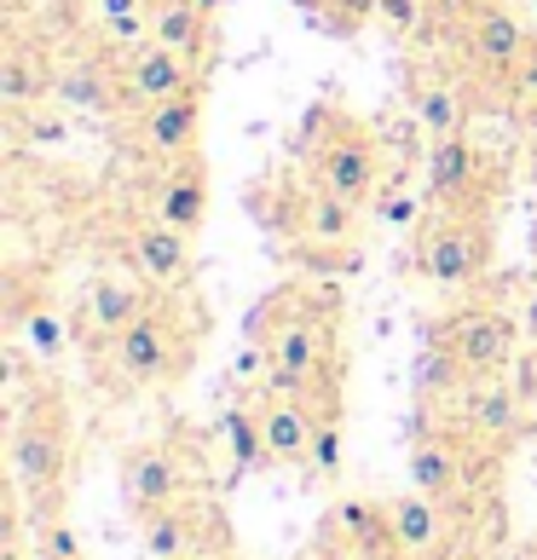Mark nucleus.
<instances>
[{"mask_svg":"<svg viewBox=\"0 0 537 560\" xmlns=\"http://www.w3.org/2000/svg\"><path fill=\"white\" fill-rule=\"evenodd\" d=\"M422 272L433 289H468L491 272V225L480 214H445L428 225Z\"/></svg>","mask_w":537,"mask_h":560,"instance_id":"1","label":"nucleus"},{"mask_svg":"<svg viewBox=\"0 0 537 560\" xmlns=\"http://www.w3.org/2000/svg\"><path fill=\"white\" fill-rule=\"evenodd\" d=\"M313 185H324V191H336V197L364 209V202L382 191V144H376V133H364L359 121H341V128L313 151Z\"/></svg>","mask_w":537,"mask_h":560,"instance_id":"2","label":"nucleus"},{"mask_svg":"<svg viewBox=\"0 0 537 560\" xmlns=\"http://www.w3.org/2000/svg\"><path fill=\"white\" fill-rule=\"evenodd\" d=\"M521 318L514 313H498V306H468V313L445 318L440 329V347L457 359L468 376H486V370H503L514 352H521Z\"/></svg>","mask_w":537,"mask_h":560,"instance_id":"3","label":"nucleus"},{"mask_svg":"<svg viewBox=\"0 0 537 560\" xmlns=\"http://www.w3.org/2000/svg\"><path fill=\"white\" fill-rule=\"evenodd\" d=\"M329 359V329L318 318H283L278 336L266 341V387L283 393V399H306V387L318 382V370Z\"/></svg>","mask_w":537,"mask_h":560,"instance_id":"4","label":"nucleus"},{"mask_svg":"<svg viewBox=\"0 0 537 560\" xmlns=\"http://www.w3.org/2000/svg\"><path fill=\"white\" fill-rule=\"evenodd\" d=\"M65 468H70V440H65L58 410H35V417L17 422V433H12V480L17 486L35 497H52Z\"/></svg>","mask_w":537,"mask_h":560,"instance_id":"5","label":"nucleus"},{"mask_svg":"<svg viewBox=\"0 0 537 560\" xmlns=\"http://www.w3.org/2000/svg\"><path fill=\"white\" fill-rule=\"evenodd\" d=\"M121 81H128V105H162V98H179V93H197V65L162 40H139L121 58Z\"/></svg>","mask_w":537,"mask_h":560,"instance_id":"6","label":"nucleus"},{"mask_svg":"<svg viewBox=\"0 0 537 560\" xmlns=\"http://www.w3.org/2000/svg\"><path fill=\"white\" fill-rule=\"evenodd\" d=\"M179 491H185V463L168 445H128L121 451V503L133 509V521L151 509L179 503Z\"/></svg>","mask_w":537,"mask_h":560,"instance_id":"7","label":"nucleus"},{"mask_svg":"<svg viewBox=\"0 0 537 560\" xmlns=\"http://www.w3.org/2000/svg\"><path fill=\"white\" fill-rule=\"evenodd\" d=\"M110 359H116V370L128 382H139V387H151V382H162L174 370V318L168 313H144V318H133L121 336L110 341Z\"/></svg>","mask_w":537,"mask_h":560,"instance_id":"8","label":"nucleus"},{"mask_svg":"<svg viewBox=\"0 0 537 560\" xmlns=\"http://www.w3.org/2000/svg\"><path fill=\"white\" fill-rule=\"evenodd\" d=\"M209 197H214V185H209V168H202V156H179V162H168V168H162V179H156L151 214L197 237V232H202V220H209Z\"/></svg>","mask_w":537,"mask_h":560,"instance_id":"9","label":"nucleus"},{"mask_svg":"<svg viewBox=\"0 0 537 560\" xmlns=\"http://www.w3.org/2000/svg\"><path fill=\"white\" fill-rule=\"evenodd\" d=\"M139 139H144V151L162 156V162L197 156V144H202V93H179V98H162V105H144Z\"/></svg>","mask_w":537,"mask_h":560,"instance_id":"10","label":"nucleus"},{"mask_svg":"<svg viewBox=\"0 0 537 560\" xmlns=\"http://www.w3.org/2000/svg\"><path fill=\"white\" fill-rule=\"evenodd\" d=\"M121 255H128V266L139 278H151V283H174L191 272V232H179V225L168 220H144L133 225L128 237H121Z\"/></svg>","mask_w":537,"mask_h":560,"instance_id":"11","label":"nucleus"},{"mask_svg":"<svg viewBox=\"0 0 537 560\" xmlns=\"http://www.w3.org/2000/svg\"><path fill=\"white\" fill-rule=\"evenodd\" d=\"M480 179H486V151L468 133L433 139V151H428V202L457 209L468 191H480Z\"/></svg>","mask_w":537,"mask_h":560,"instance_id":"12","label":"nucleus"},{"mask_svg":"<svg viewBox=\"0 0 537 560\" xmlns=\"http://www.w3.org/2000/svg\"><path fill=\"white\" fill-rule=\"evenodd\" d=\"M526 47H532V35H526V24H521V18H514L509 7H480V12H474L468 58H474V65H480L486 75H509V81H514Z\"/></svg>","mask_w":537,"mask_h":560,"instance_id":"13","label":"nucleus"},{"mask_svg":"<svg viewBox=\"0 0 537 560\" xmlns=\"http://www.w3.org/2000/svg\"><path fill=\"white\" fill-rule=\"evenodd\" d=\"M81 313H87L93 336L116 341L133 318L151 313V295H144V283L128 278V272H98V278L87 283V295H81Z\"/></svg>","mask_w":537,"mask_h":560,"instance_id":"14","label":"nucleus"},{"mask_svg":"<svg viewBox=\"0 0 537 560\" xmlns=\"http://www.w3.org/2000/svg\"><path fill=\"white\" fill-rule=\"evenodd\" d=\"M52 98H65V105H75V110L110 116V110L128 105V81H121L105 58H70V65L52 75Z\"/></svg>","mask_w":537,"mask_h":560,"instance_id":"15","label":"nucleus"},{"mask_svg":"<svg viewBox=\"0 0 537 560\" xmlns=\"http://www.w3.org/2000/svg\"><path fill=\"white\" fill-rule=\"evenodd\" d=\"M260 433H266V456H272V463H306L318 417L306 410V399H283V393H272V399L260 405Z\"/></svg>","mask_w":537,"mask_h":560,"instance_id":"16","label":"nucleus"},{"mask_svg":"<svg viewBox=\"0 0 537 560\" xmlns=\"http://www.w3.org/2000/svg\"><path fill=\"white\" fill-rule=\"evenodd\" d=\"M359 220H364L359 202L324 191V185H313V191L301 197V237L313 248H347L359 237Z\"/></svg>","mask_w":537,"mask_h":560,"instance_id":"17","label":"nucleus"},{"mask_svg":"<svg viewBox=\"0 0 537 560\" xmlns=\"http://www.w3.org/2000/svg\"><path fill=\"white\" fill-rule=\"evenodd\" d=\"M197 544H202V532H197V514L185 509V503L139 514V549L151 555V560H191Z\"/></svg>","mask_w":537,"mask_h":560,"instance_id":"18","label":"nucleus"},{"mask_svg":"<svg viewBox=\"0 0 537 560\" xmlns=\"http://www.w3.org/2000/svg\"><path fill=\"white\" fill-rule=\"evenodd\" d=\"M151 40L202 65V52H209V12L197 0H151Z\"/></svg>","mask_w":537,"mask_h":560,"instance_id":"19","label":"nucleus"},{"mask_svg":"<svg viewBox=\"0 0 537 560\" xmlns=\"http://www.w3.org/2000/svg\"><path fill=\"white\" fill-rule=\"evenodd\" d=\"M521 422H526V405H521V393H514L509 382L468 387V428L480 433V440H514Z\"/></svg>","mask_w":537,"mask_h":560,"instance_id":"20","label":"nucleus"},{"mask_svg":"<svg viewBox=\"0 0 537 560\" xmlns=\"http://www.w3.org/2000/svg\"><path fill=\"white\" fill-rule=\"evenodd\" d=\"M387 532H394V549L405 555H428L440 544V509H433V497L422 491H405V497H387Z\"/></svg>","mask_w":537,"mask_h":560,"instance_id":"21","label":"nucleus"},{"mask_svg":"<svg viewBox=\"0 0 537 560\" xmlns=\"http://www.w3.org/2000/svg\"><path fill=\"white\" fill-rule=\"evenodd\" d=\"M410 491H422V497H451L457 491V480H463V456H457V445L451 440H417L410 445Z\"/></svg>","mask_w":537,"mask_h":560,"instance_id":"22","label":"nucleus"},{"mask_svg":"<svg viewBox=\"0 0 537 560\" xmlns=\"http://www.w3.org/2000/svg\"><path fill=\"white\" fill-rule=\"evenodd\" d=\"M40 98H47V70L35 65V52L24 47H7L0 52V105H7L12 116L35 110Z\"/></svg>","mask_w":537,"mask_h":560,"instance_id":"23","label":"nucleus"},{"mask_svg":"<svg viewBox=\"0 0 537 560\" xmlns=\"http://www.w3.org/2000/svg\"><path fill=\"white\" fill-rule=\"evenodd\" d=\"M220 440H225V451H232V474H255L260 463H272V456H266V433H260V410H249V405L225 410Z\"/></svg>","mask_w":537,"mask_h":560,"instance_id":"24","label":"nucleus"},{"mask_svg":"<svg viewBox=\"0 0 537 560\" xmlns=\"http://www.w3.org/2000/svg\"><path fill=\"white\" fill-rule=\"evenodd\" d=\"M336 526L353 537L359 555H376V549H394V532H387V509H370L364 497H347L336 509Z\"/></svg>","mask_w":537,"mask_h":560,"instance_id":"25","label":"nucleus"},{"mask_svg":"<svg viewBox=\"0 0 537 560\" xmlns=\"http://www.w3.org/2000/svg\"><path fill=\"white\" fill-rule=\"evenodd\" d=\"M417 121L433 133V139H445V133H463V98L451 93V88H417Z\"/></svg>","mask_w":537,"mask_h":560,"instance_id":"26","label":"nucleus"},{"mask_svg":"<svg viewBox=\"0 0 537 560\" xmlns=\"http://www.w3.org/2000/svg\"><path fill=\"white\" fill-rule=\"evenodd\" d=\"M17 329H24V341L35 347V359H65V347H70V324L65 318H58V313H47V306H35V313H24V324H17Z\"/></svg>","mask_w":537,"mask_h":560,"instance_id":"27","label":"nucleus"},{"mask_svg":"<svg viewBox=\"0 0 537 560\" xmlns=\"http://www.w3.org/2000/svg\"><path fill=\"white\" fill-rule=\"evenodd\" d=\"M376 7H382V0H324V18H318V24H324L329 35H353L359 24H370V18H376Z\"/></svg>","mask_w":537,"mask_h":560,"instance_id":"28","label":"nucleus"},{"mask_svg":"<svg viewBox=\"0 0 537 560\" xmlns=\"http://www.w3.org/2000/svg\"><path fill=\"white\" fill-rule=\"evenodd\" d=\"M306 463H313L318 474H341V422H336V417H324V422H318Z\"/></svg>","mask_w":537,"mask_h":560,"instance_id":"29","label":"nucleus"},{"mask_svg":"<svg viewBox=\"0 0 537 560\" xmlns=\"http://www.w3.org/2000/svg\"><path fill=\"white\" fill-rule=\"evenodd\" d=\"M376 18H382V30H387V35L410 40V35L422 30V18H428V12H422V0H382Z\"/></svg>","mask_w":537,"mask_h":560,"instance_id":"30","label":"nucleus"},{"mask_svg":"<svg viewBox=\"0 0 537 560\" xmlns=\"http://www.w3.org/2000/svg\"><path fill=\"white\" fill-rule=\"evenodd\" d=\"M457 376H463V364L451 359L445 347H433L428 359L417 364V387H422V393H440V387H451V382H457Z\"/></svg>","mask_w":537,"mask_h":560,"instance_id":"31","label":"nucleus"},{"mask_svg":"<svg viewBox=\"0 0 537 560\" xmlns=\"http://www.w3.org/2000/svg\"><path fill=\"white\" fill-rule=\"evenodd\" d=\"M35 549H47V555H58V560H81V537L65 526V521H47L40 526V544Z\"/></svg>","mask_w":537,"mask_h":560,"instance_id":"32","label":"nucleus"},{"mask_svg":"<svg viewBox=\"0 0 537 560\" xmlns=\"http://www.w3.org/2000/svg\"><path fill=\"white\" fill-rule=\"evenodd\" d=\"M514 93H521V105H526V110H537V40L526 47L521 70H514Z\"/></svg>","mask_w":537,"mask_h":560,"instance_id":"33","label":"nucleus"},{"mask_svg":"<svg viewBox=\"0 0 537 560\" xmlns=\"http://www.w3.org/2000/svg\"><path fill=\"white\" fill-rule=\"evenodd\" d=\"M382 220H394V225H405V220H417V197H394L382 209Z\"/></svg>","mask_w":537,"mask_h":560,"instance_id":"34","label":"nucleus"},{"mask_svg":"<svg viewBox=\"0 0 537 560\" xmlns=\"http://www.w3.org/2000/svg\"><path fill=\"white\" fill-rule=\"evenodd\" d=\"M521 329H526V336H532V341H537V295H532V301H526V313H521Z\"/></svg>","mask_w":537,"mask_h":560,"instance_id":"35","label":"nucleus"},{"mask_svg":"<svg viewBox=\"0 0 537 560\" xmlns=\"http://www.w3.org/2000/svg\"><path fill=\"white\" fill-rule=\"evenodd\" d=\"M359 560H410L405 549H376V555H359Z\"/></svg>","mask_w":537,"mask_h":560,"instance_id":"36","label":"nucleus"},{"mask_svg":"<svg viewBox=\"0 0 537 560\" xmlns=\"http://www.w3.org/2000/svg\"><path fill=\"white\" fill-rule=\"evenodd\" d=\"M24 560H58V555H47V549H35V555H24Z\"/></svg>","mask_w":537,"mask_h":560,"instance_id":"37","label":"nucleus"},{"mask_svg":"<svg viewBox=\"0 0 537 560\" xmlns=\"http://www.w3.org/2000/svg\"><path fill=\"white\" fill-rule=\"evenodd\" d=\"M197 7H202V12H220V0H197Z\"/></svg>","mask_w":537,"mask_h":560,"instance_id":"38","label":"nucleus"},{"mask_svg":"<svg viewBox=\"0 0 537 560\" xmlns=\"http://www.w3.org/2000/svg\"><path fill=\"white\" fill-rule=\"evenodd\" d=\"M532 12H537V0H532Z\"/></svg>","mask_w":537,"mask_h":560,"instance_id":"39","label":"nucleus"}]
</instances>
